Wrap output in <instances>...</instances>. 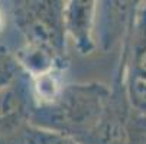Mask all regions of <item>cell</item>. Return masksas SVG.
Returning a JSON list of instances; mask_svg holds the SVG:
<instances>
[{"label": "cell", "instance_id": "cell-1", "mask_svg": "<svg viewBox=\"0 0 146 144\" xmlns=\"http://www.w3.org/2000/svg\"><path fill=\"white\" fill-rule=\"evenodd\" d=\"M133 64L136 72L146 76V12L137 25L135 46H133Z\"/></svg>", "mask_w": 146, "mask_h": 144}, {"label": "cell", "instance_id": "cell-2", "mask_svg": "<svg viewBox=\"0 0 146 144\" xmlns=\"http://www.w3.org/2000/svg\"><path fill=\"white\" fill-rule=\"evenodd\" d=\"M38 91L44 98H51L56 92V81L51 74H44L38 81Z\"/></svg>", "mask_w": 146, "mask_h": 144}, {"label": "cell", "instance_id": "cell-3", "mask_svg": "<svg viewBox=\"0 0 146 144\" xmlns=\"http://www.w3.org/2000/svg\"><path fill=\"white\" fill-rule=\"evenodd\" d=\"M0 25H2V16H0Z\"/></svg>", "mask_w": 146, "mask_h": 144}]
</instances>
